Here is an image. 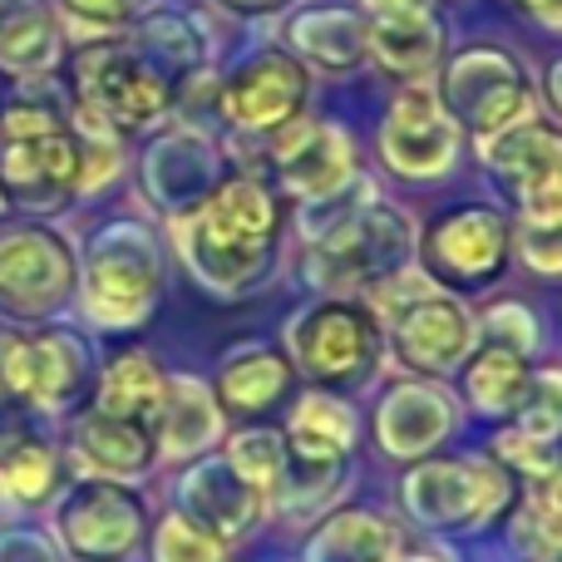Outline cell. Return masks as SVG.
<instances>
[{
  "instance_id": "obj_1",
  "label": "cell",
  "mask_w": 562,
  "mask_h": 562,
  "mask_svg": "<svg viewBox=\"0 0 562 562\" xmlns=\"http://www.w3.org/2000/svg\"><path fill=\"white\" fill-rule=\"evenodd\" d=\"M277 198L267 193V183L237 173L207 188L203 207L193 217H183V262L193 267V277L217 296H237L252 291L267 277L277 252Z\"/></svg>"
},
{
  "instance_id": "obj_2",
  "label": "cell",
  "mask_w": 562,
  "mask_h": 562,
  "mask_svg": "<svg viewBox=\"0 0 562 562\" xmlns=\"http://www.w3.org/2000/svg\"><path fill=\"white\" fill-rule=\"evenodd\" d=\"M75 85L94 124L114 128H144L173 109L178 79L158 65L148 49L134 40H104V45H85L75 55Z\"/></svg>"
},
{
  "instance_id": "obj_3",
  "label": "cell",
  "mask_w": 562,
  "mask_h": 562,
  "mask_svg": "<svg viewBox=\"0 0 562 562\" xmlns=\"http://www.w3.org/2000/svg\"><path fill=\"white\" fill-rule=\"evenodd\" d=\"M164 286V257L144 223H109L85 257V311L109 330L144 326Z\"/></svg>"
},
{
  "instance_id": "obj_4",
  "label": "cell",
  "mask_w": 562,
  "mask_h": 562,
  "mask_svg": "<svg viewBox=\"0 0 562 562\" xmlns=\"http://www.w3.org/2000/svg\"><path fill=\"white\" fill-rule=\"evenodd\" d=\"M415 227L390 203H366L340 227L316 237L306 252V272L316 286H350V281H380L409 262Z\"/></svg>"
},
{
  "instance_id": "obj_5",
  "label": "cell",
  "mask_w": 562,
  "mask_h": 562,
  "mask_svg": "<svg viewBox=\"0 0 562 562\" xmlns=\"http://www.w3.org/2000/svg\"><path fill=\"white\" fill-rule=\"evenodd\" d=\"M286 356L321 385H356L375 370V311L356 301H316L286 326Z\"/></svg>"
},
{
  "instance_id": "obj_6",
  "label": "cell",
  "mask_w": 562,
  "mask_h": 562,
  "mask_svg": "<svg viewBox=\"0 0 562 562\" xmlns=\"http://www.w3.org/2000/svg\"><path fill=\"white\" fill-rule=\"evenodd\" d=\"M514 504V479L488 459H445L405 479V508L429 528H474L494 524Z\"/></svg>"
},
{
  "instance_id": "obj_7",
  "label": "cell",
  "mask_w": 562,
  "mask_h": 562,
  "mask_svg": "<svg viewBox=\"0 0 562 562\" xmlns=\"http://www.w3.org/2000/svg\"><path fill=\"white\" fill-rule=\"evenodd\" d=\"M435 104L445 109L449 124H464V128H474V134H494V128L524 119L528 79L514 55H504V49H494V45H474L449 59Z\"/></svg>"
},
{
  "instance_id": "obj_8",
  "label": "cell",
  "mask_w": 562,
  "mask_h": 562,
  "mask_svg": "<svg viewBox=\"0 0 562 562\" xmlns=\"http://www.w3.org/2000/svg\"><path fill=\"white\" fill-rule=\"evenodd\" d=\"M419 262L435 277V286L484 291L504 277L508 262V223L494 207H454L435 217V227L419 243Z\"/></svg>"
},
{
  "instance_id": "obj_9",
  "label": "cell",
  "mask_w": 562,
  "mask_h": 562,
  "mask_svg": "<svg viewBox=\"0 0 562 562\" xmlns=\"http://www.w3.org/2000/svg\"><path fill=\"white\" fill-rule=\"evenodd\" d=\"M75 291V252L59 233L25 223L0 233V311L10 316H49Z\"/></svg>"
},
{
  "instance_id": "obj_10",
  "label": "cell",
  "mask_w": 562,
  "mask_h": 562,
  "mask_svg": "<svg viewBox=\"0 0 562 562\" xmlns=\"http://www.w3.org/2000/svg\"><path fill=\"white\" fill-rule=\"evenodd\" d=\"M59 538L85 562H119L144 538V504L109 479H89L59 504Z\"/></svg>"
},
{
  "instance_id": "obj_11",
  "label": "cell",
  "mask_w": 562,
  "mask_h": 562,
  "mask_svg": "<svg viewBox=\"0 0 562 562\" xmlns=\"http://www.w3.org/2000/svg\"><path fill=\"white\" fill-rule=\"evenodd\" d=\"M301 104H306V69L277 45L247 55L223 79V114L252 134H277L281 124L296 119Z\"/></svg>"
},
{
  "instance_id": "obj_12",
  "label": "cell",
  "mask_w": 562,
  "mask_h": 562,
  "mask_svg": "<svg viewBox=\"0 0 562 562\" xmlns=\"http://www.w3.org/2000/svg\"><path fill=\"white\" fill-rule=\"evenodd\" d=\"M75 193H85L79 134L55 128L30 144H0V198L45 213V207H65Z\"/></svg>"
},
{
  "instance_id": "obj_13",
  "label": "cell",
  "mask_w": 562,
  "mask_h": 562,
  "mask_svg": "<svg viewBox=\"0 0 562 562\" xmlns=\"http://www.w3.org/2000/svg\"><path fill=\"white\" fill-rule=\"evenodd\" d=\"M454 124L429 89H405L380 124V154L400 178H439L454 164Z\"/></svg>"
},
{
  "instance_id": "obj_14",
  "label": "cell",
  "mask_w": 562,
  "mask_h": 562,
  "mask_svg": "<svg viewBox=\"0 0 562 562\" xmlns=\"http://www.w3.org/2000/svg\"><path fill=\"white\" fill-rule=\"evenodd\" d=\"M277 178L291 198L301 203H316V198H330L336 188L350 183V138L330 124H306V119H291V124L277 128Z\"/></svg>"
},
{
  "instance_id": "obj_15",
  "label": "cell",
  "mask_w": 562,
  "mask_h": 562,
  "mask_svg": "<svg viewBox=\"0 0 562 562\" xmlns=\"http://www.w3.org/2000/svg\"><path fill=\"white\" fill-rule=\"evenodd\" d=\"M469 346H474V321L445 291H429L415 306H405L395 316V350L405 366L445 375V370L464 366Z\"/></svg>"
},
{
  "instance_id": "obj_16",
  "label": "cell",
  "mask_w": 562,
  "mask_h": 562,
  "mask_svg": "<svg viewBox=\"0 0 562 562\" xmlns=\"http://www.w3.org/2000/svg\"><path fill=\"white\" fill-rule=\"evenodd\" d=\"M262 504H267V494L243 484L227 459H207V464H198L193 474L183 479V518H193L217 543L243 538L247 528L262 518Z\"/></svg>"
},
{
  "instance_id": "obj_17",
  "label": "cell",
  "mask_w": 562,
  "mask_h": 562,
  "mask_svg": "<svg viewBox=\"0 0 562 562\" xmlns=\"http://www.w3.org/2000/svg\"><path fill=\"white\" fill-rule=\"evenodd\" d=\"M484 164L514 188V198L558 183V128L548 119H514L484 134Z\"/></svg>"
},
{
  "instance_id": "obj_18",
  "label": "cell",
  "mask_w": 562,
  "mask_h": 562,
  "mask_svg": "<svg viewBox=\"0 0 562 562\" xmlns=\"http://www.w3.org/2000/svg\"><path fill=\"white\" fill-rule=\"evenodd\" d=\"M154 439H148L144 425H128V419H114L104 415V409H94V415H85L75 425V459L89 469V474L109 479V484H119V479H138L154 469Z\"/></svg>"
},
{
  "instance_id": "obj_19",
  "label": "cell",
  "mask_w": 562,
  "mask_h": 562,
  "mask_svg": "<svg viewBox=\"0 0 562 562\" xmlns=\"http://www.w3.org/2000/svg\"><path fill=\"white\" fill-rule=\"evenodd\" d=\"M94 380V356L69 330H40L30 336V405L69 409Z\"/></svg>"
},
{
  "instance_id": "obj_20",
  "label": "cell",
  "mask_w": 562,
  "mask_h": 562,
  "mask_svg": "<svg viewBox=\"0 0 562 562\" xmlns=\"http://www.w3.org/2000/svg\"><path fill=\"white\" fill-rule=\"evenodd\" d=\"M439 40H445V30L429 5L380 10L366 20V49L395 75H425L439 59Z\"/></svg>"
},
{
  "instance_id": "obj_21",
  "label": "cell",
  "mask_w": 562,
  "mask_h": 562,
  "mask_svg": "<svg viewBox=\"0 0 562 562\" xmlns=\"http://www.w3.org/2000/svg\"><path fill=\"white\" fill-rule=\"evenodd\" d=\"M158 439L164 454L173 459H193L223 435V415L213 405V390L193 375H173L164 380V405H158Z\"/></svg>"
},
{
  "instance_id": "obj_22",
  "label": "cell",
  "mask_w": 562,
  "mask_h": 562,
  "mask_svg": "<svg viewBox=\"0 0 562 562\" xmlns=\"http://www.w3.org/2000/svg\"><path fill=\"white\" fill-rule=\"evenodd\" d=\"M356 409L340 395H326V390H311L306 400H296L286 425V454L296 459H346V449L356 445Z\"/></svg>"
},
{
  "instance_id": "obj_23",
  "label": "cell",
  "mask_w": 562,
  "mask_h": 562,
  "mask_svg": "<svg viewBox=\"0 0 562 562\" xmlns=\"http://www.w3.org/2000/svg\"><path fill=\"white\" fill-rule=\"evenodd\" d=\"M59 59V30L45 0H0V65L10 75H45Z\"/></svg>"
},
{
  "instance_id": "obj_24",
  "label": "cell",
  "mask_w": 562,
  "mask_h": 562,
  "mask_svg": "<svg viewBox=\"0 0 562 562\" xmlns=\"http://www.w3.org/2000/svg\"><path fill=\"white\" fill-rule=\"evenodd\" d=\"M454 425L449 419L445 395L419 385H400L385 395V409H380V445L390 454H425V449L439 445V435Z\"/></svg>"
},
{
  "instance_id": "obj_25",
  "label": "cell",
  "mask_w": 562,
  "mask_h": 562,
  "mask_svg": "<svg viewBox=\"0 0 562 562\" xmlns=\"http://www.w3.org/2000/svg\"><path fill=\"white\" fill-rule=\"evenodd\" d=\"M291 380V360L277 356L272 346H237L223 356V370H217V395H223L227 409H243V415H257L272 400H281Z\"/></svg>"
},
{
  "instance_id": "obj_26",
  "label": "cell",
  "mask_w": 562,
  "mask_h": 562,
  "mask_svg": "<svg viewBox=\"0 0 562 562\" xmlns=\"http://www.w3.org/2000/svg\"><path fill=\"white\" fill-rule=\"evenodd\" d=\"M464 395L484 415H518L528 405V395H533V366L518 350L488 340L464 370Z\"/></svg>"
},
{
  "instance_id": "obj_27",
  "label": "cell",
  "mask_w": 562,
  "mask_h": 562,
  "mask_svg": "<svg viewBox=\"0 0 562 562\" xmlns=\"http://www.w3.org/2000/svg\"><path fill=\"white\" fill-rule=\"evenodd\" d=\"M158 405H164V375H158V366L144 356V350H124V356L109 360L104 375H99V405L94 409L148 429L158 415Z\"/></svg>"
},
{
  "instance_id": "obj_28",
  "label": "cell",
  "mask_w": 562,
  "mask_h": 562,
  "mask_svg": "<svg viewBox=\"0 0 562 562\" xmlns=\"http://www.w3.org/2000/svg\"><path fill=\"white\" fill-rule=\"evenodd\" d=\"M291 40L321 69H356L366 49V20L356 10H306L291 20Z\"/></svg>"
},
{
  "instance_id": "obj_29",
  "label": "cell",
  "mask_w": 562,
  "mask_h": 562,
  "mask_svg": "<svg viewBox=\"0 0 562 562\" xmlns=\"http://www.w3.org/2000/svg\"><path fill=\"white\" fill-rule=\"evenodd\" d=\"M400 533L380 514H336L311 538V562H390Z\"/></svg>"
},
{
  "instance_id": "obj_30",
  "label": "cell",
  "mask_w": 562,
  "mask_h": 562,
  "mask_svg": "<svg viewBox=\"0 0 562 562\" xmlns=\"http://www.w3.org/2000/svg\"><path fill=\"white\" fill-rule=\"evenodd\" d=\"M134 45L148 49V55L158 59V65L168 69V75L183 85L188 75H198L203 69V35H198V25L188 15H178V10H158V15H144L134 30Z\"/></svg>"
},
{
  "instance_id": "obj_31",
  "label": "cell",
  "mask_w": 562,
  "mask_h": 562,
  "mask_svg": "<svg viewBox=\"0 0 562 562\" xmlns=\"http://www.w3.org/2000/svg\"><path fill=\"white\" fill-rule=\"evenodd\" d=\"M55 449L45 445V435H30L20 439L15 449H5L0 454V494L15 498V504H45L49 494H55Z\"/></svg>"
},
{
  "instance_id": "obj_32",
  "label": "cell",
  "mask_w": 562,
  "mask_h": 562,
  "mask_svg": "<svg viewBox=\"0 0 562 562\" xmlns=\"http://www.w3.org/2000/svg\"><path fill=\"white\" fill-rule=\"evenodd\" d=\"M223 459L233 464V474L243 484H252L257 494H272L291 454H286V435H277V429H247V435H233Z\"/></svg>"
},
{
  "instance_id": "obj_33",
  "label": "cell",
  "mask_w": 562,
  "mask_h": 562,
  "mask_svg": "<svg viewBox=\"0 0 562 562\" xmlns=\"http://www.w3.org/2000/svg\"><path fill=\"white\" fill-rule=\"evenodd\" d=\"M340 488V459H296V479L281 474L272 494L291 518H311L326 508V498Z\"/></svg>"
},
{
  "instance_id": "obj_34",
  "label": "cell",
  "mask_w": 562,
  "mask_h": 562,
  "mask_svg": "<svg viewBox=\"0 0 562 562\" xmlns=\"http://www.w3.org/2000/svg\"><path fill=\"white\" fill-rule=\"evenodd\" d=\"M154 558L158 562H223V543H217L213 533H203L193 518L168 514L164 524H158Z\"/></svg>"
},
{
  "instance_id": "obj_35",
  "label": "cell",
  "mask_w": 562,
  "mask_h": 562,
  "mask_svg": "<svg viewBox=\"0 0 562 562\" xmlns=\"http://www.w3.org/2000/svg\"><path fill=\"white\" fill-rule=\"evenodd\" d=\"M55 128H65V119L45 94H15L0 104V144H30Z\"/></svg>"
},
{
  "instance_id": "obj_36",
  "label": "cell",
  "mask_w": 562,
  "mask_h": 562,
  "mask_svg": "<svg viewBox=\"0 0 562 562\" xmlns=\"http://www.w3.org/2000/svg\"><path fill=\"white\" fill-rule=\"evenodd\" d=\"M0 400L30 405V336L0 326Z\"/></svg>"
},
{
  "instance_id": "obj_37",
  "label": "cell",
  "mask_w": 562,
  "mask_h": 562,
  "mask_svg": "<svg viewBox=\"0 0 562 562\" xmlns=\"http://www.w3.org/2000/svg\"><path fill=\"white\" fill-rule=\"evenodd\" d=\"M488 340L518 350V356H533L538 350V316L528 306H518V301H504V306L488 311Z\"/></svg>"
},
{
  "instance_id": "obj_38",
  "label": "cell",
  "mask_w": 562,
  "mask_h": 562,
  "mask_svg": "<svg viewBox=\"0 0 562 562\" xmlns=\"http://www.w3.org/2000/svg\"><path fill=\"white\" fill-rule=\"evenodd\" d=\"M498 459L518 464L528 479H553L558 469V439H538V435H524V429H508L498 439Z\"/></svg>"
},
{
  "instance_id": "obj_39",
  "label": "cell",
  "mask_w": 562,
  "mask_h": 562,
  "mask_svg": "<svg viewBox=\"0 0 562 562\" xmlns=\"http://www.w3.org/2000/svg\"><path fill=\"white\" fill-rule=\"evenodd\" d=\"M524 262L548 281L558 277V227H524Z\"/></svg>"
},
{
  "instance_id": "obj_40",
  "label": "cell",
  "mask_w": 562,
  "mask_h": 562,
  "mask_svg": "<svg viewBox=\"0 0 562 562\" xmlns=\"http://www.w3.org/2000/svg\"><path fill=\"white\" fill-rule=\"evenodd\" d=\"M59 5L89 25H124V20H134L138 0H59Z\"/></svg>"
},
{
  "instance_id": "obj_41",
  "label": "cell",
  "mask_w": 562,
  "mask_h": 562,
  "mask_svg": "<svg viewBox=\"0 0 562 562\" xmlns=\"http://www.w3.org/2000/svg\"><path fill=\"white\" fill-rule=\"evenodd\" d=\"M233 10H243V15H272V10L291 5V0H227Z\"/></svg>"
},
{
  "instance_id": "obj_42",
  "label": "cell",
  "mask_w": 562,
  "mask_h": 562,
  "mask_svg": "<svg viewBox=\"0 0 562 562\" xmlns=\"http://www.w3.org/2000/svg\"><path fill=\"white\" fill-rule=\"evenodd\" d=\"M370 15H380V10H409V5H429V0H366Z\"/></svg>"
},
{
  "instance_id": "obj_43",
  "label": "cell",
  "mask_w": 562,
  "mask_h": 562,
  "mask_svg": "<svg viewBox=\"0 0 562 562\" xmlns=\"http://www.w3.org/2000/svg\"><path fill=\"white\" fill-rule=\"evenodd\" d=\"M518 5L538 10V15H543V20H548V25H558V0H518Z\"/></svg>"
},
{
  "instance_id": "obj_44",
  "label": "cell",
  "mask_w": 562,
  "mask_h": 562,
  "mask_svg": "<svg viewBox=\"0 0 562 562\" xmlns=\"http://www.w3.org/2000/svg\"><path fill=\"white\" fill-rule=\"evenodd\" d=\"M0 207H5V198H0Z\"/></svg>"
},
{
  "instance_id": "obj_45",
  "label": "cell",
  "mask_w": 562,
  "mask_h": 562,
  "mask_svg": "<svg viewBox=\"0 0 562 562\" xmlns=\"http://www.w3.org/2000/svg\"><path fill=\"white\" fill-rule=\"evenodd\" d=\"M415 562H425V558H415Z\"/></svg>"
}]
</instances>
